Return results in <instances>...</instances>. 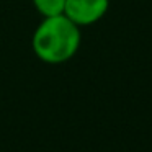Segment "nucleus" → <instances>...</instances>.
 Returning a JSON list of instances; mask_svg holds the SVG:
<instances>
[{
    "instance_id": "nucleus-2",
    "label": "nucleus",
    "mask_w": 152,
    "mask_h": 152,
    "mask_svg": "<svg viewBox=\"0 0 152 152\" xmlns=\"http://www.w3.org/2000/svg\"><path fill=\"white\" fill-rule=\"evenodd\" d=\"M110 0H66L64 15L77 26L93 25L105 17Z\"/></svg>"
},
{
    "instance_id": "nucleus-3",
    "label": "nucleus",
    "mask_w": 152,
    "mask_h": 152,
    "mask_svg": "<svg viewBox=\"0 0 152 152\" xmlns=\"http://www.w3.org/2000/svg\"><path fill=\"white\" fill-rule=\"evenodd\" d=\"M33 5L44 18L64 13L66 0H33Z\"/></svg>"
},
{
    "instance_id": "nucleus-1",
    "label": "nucleus",
    "mask_w": 152,
    "mask_h": 152,
    "mask_svg": "<svg viewBox=\"0 0 152 152\" xmlns=\"http://www.w3.org/2000/svg\"><path fill=\"white\" fill-rule=\"evenodd\" d=\"M79 28L64 13L44 18L31 39L36 57L46 64H62L70 61L79 51L82 39Z\"/></svg>"
}]
</instances>
